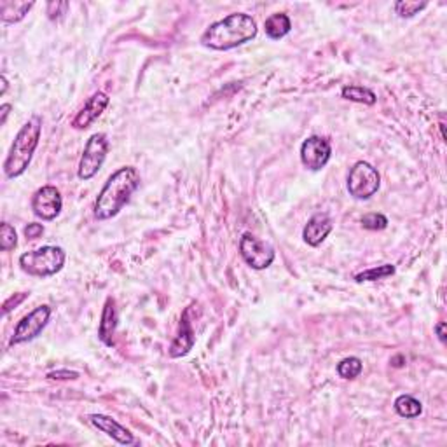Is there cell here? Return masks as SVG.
Instances as JSON below:
<instances>
[{
    "mask_svg": "<svg viewBox=\"0 0 447 447\" xmlns=\"http://www.w3.org/2000/svg\"><path fill=\"white\" fill-rule=\"evenodd\" d=\"M257 21L250 15L234 12L224 19L211 23L201 35L200 42L204 48L213 51H229L250 42L257 37Z\"/></svg>",
    "mask_w": 447,
    "mask_h": 447,
    "instance_id": "1",
    "label": "cell"
},
{
    "mask_svg": "<svg viewBox=\"0 0 447 447\" xmlns=\"http://www.w3.org/2000/svg\"><path fill=\"white\" fill-rule=\"evenodd\" d=\"M139 186L140 175L137 168L123 166L114 171L95 201V218L109 220L116 217L130 203L131 196L139 189Z\"/></svg>",
    "mask_w": 447,
    "mask_h": 447,
    "instance_id": "2",
    "label": "cell"
},
{
    "mask_svg": "<svg viewBox=\"0 0 447 447\" xmlns=\"http://www.w3.org/2000/svg\"><path fill=\"white\" fill-rule=\"evenodd\" d=\"M42 133V119L39 116H32L21 130L18 131L11 150L4 161V173L8 178H18L28 170L32 157L35 154Z\"/></svg>",
    "mask_w": 447,
    "mask_h": 447,
    "instance_id": "3",
    "label": "cell"
},
{
    "mask_svg": "<svg viewBox=\"0 0 447 447\" xmlns=\"http://www.w3.org/2000/svg\"><path fill=\"white\" fill-rule=\"evenodd\" d=\"M67 261V254L62 247L46 245L37 250L26 252L19 257V268L30 277L49 278L63 270Z\"/></svg>",
    "mask_w": 447,
    "mask_h": 447,
    "instance_id": "4",
    "label": "cell"
},
{
    "mask_svg": "<svg viewBox=\"0 0 447 447\" xmlns=\"http://www.w3.org/2000/svg\"><path fill=\"white\" fill-rule=\"evenodd\" d=\"M381 187V175L378 168L372 166L367 161H356L349 168L348 178H346V189L349 196L358 201H367L374 196Z\"/></svg>",
    "mask_w": 447,
    "mask_h": 447,
    "instance_id": "5",
    "label": "cell"
},
{
    "mask_svg": "<svg viewBox=\"0 0 447 447\" xmlns=\"http://www.w3.org/2000/svg\"><path fill=\"white\" fill-rule=\"evenodd\" d=\"M109 149L110 143L105 133H95V135L89 137V140L86 142V147L82 150V156H80L77 177L80 180H84V182L91 180L102 170L103 163L107 159V154H109Z\"/></svg>",
    "mask_w": 447,
    "mask_h": 447,
    "instance_id": "6",
    "label": "cell"
},
{
    "mask_svg": "<svg viewBox=\"0 0 447 447\" xmlns=\"http://www.w3.org/2000/svg\"><path fill=\"white\" fill-rule=\"evenodd\" d=\"M49 318H51V308H49L48 304L37 306L35 309H32L28 315H25V317L18 322L9 344L18 346L23 344V342L33 341V339H35L37 335H40V332L46 328V325L49 324Z\"/></svg>",
    "mask_w": 447,
    "mask_h": 447,
    "instance_id": "7",
    "label": "cell"
},
{
    "mask_svg": "<svg viewBox=\"0 0 447 447\" xmlns=\"http://www.w3.org/2000/svg\"><path fill=\"white\" fill-rule=\"evenodd\" d=\"M240 254L252 270H268L274 262V248L265 241L257 240L252 233H245L240 240Z\"/></svg>",
    "mask_w": 447,
    "mask_h": 447,
    "instance_id": "8",
    "label": "cell"
},
{
    "mask_svg": "<svg viewBox=\"0 0 447 447\" xmlns=\"http://www.w3.org/2000/svg\"><path fill=\"white\" fill-rule=\"evenodd\" d=\"M332 156V146L325 137L313 135L302 142L301 146V163L308 170L320 171L327 166Z\"/></svg>",
    "mask_w": 447,
    "mask_h": 447,
    "instance_id": "9",
    "label": "cell"
},
{
    "mask_svg": "<svg viewBox=\"0 0 447 447\" xmlns=\"http://www.w3.org/2000/svg\"><path fill=\"white\" fill-rule=\"evenodd\" d=\"M63 198L55 186H44L33 194L32 210L35 217L44 222H51L62 213Z\"/></svg>",
    "mask_w": 447,
    "mask_h": 447,
    "instance_id": "10",
    "label": "cell"
},
{
    "mask_svg": "<svg viewBox=\"0 0 447 447\" xmlns=\"http://www.w3.org/2000/svg\"><path fill=\"white\" fill-rule=\"evenodd\" d=\"M110 98L107 93L96 91L95 95H91L87 98V102L84 103L82 109L76 114V117L72 119V128L73 130H87L91 126L103 112L109 107Z\"/></svg>",
    "mask_w": 447,
    "mask_h": 447,
    "instance_id": "11",
    "label": "cell"
},
{
    "mask_svg": "<svg viewBox=\"0 0 447 447\" xmlns=\"http://www.w3.org/2000/svg\"><path fill=\"white\" fill-rule=\"evenodd\" d=\"M189 315H191V308H187L186 311H184L182 318H180L177 335H175V339L171 341V346H170L171 358H182V356L189 355L194 342H196V335H194V328H193V324H191Z\"/></svg>",
    "mask_w": 447,
    "mask_h": 447,
    "instance_id": "12",
    "label": "cell"
},
{
    "mask_svg": "<svg viewBox=\"0 0 447 447\" xmlns=\"http://www.w3.org/2000/svg\"><path fill=\"white\" fill-rule=\"evenodd\" d=\"M87 419H89V423H91L96 430H100L102 433L109 435L110 439L116 440V442L121 444V446H131V444H135V437H133V433H131L128 428H124L119 421L110 418V416L89 414L87 416Z\"/></svg>",
    "mask_w": 447,
    "mask_h": 447,
    "instance_id": "13",
    "label": "cell"
},
{
    "mask_svg": "<svg viewBox=\"0 0 447 447\" xmlns=\"http://www.w3.org/2000/svg\"><path fill=\"white\" fill-rule=\"evenodd\" d=\"M334 229L332 218L327 213H315L302 229V238L309 247H320Z\"/></svg>",
    "mask_w": 447,
    "mask_h": 447,
    "instance_id": "14",
    "label": "cell"
},
{
    "mask_svg": "<svg viewBox=\"0 0 447 447\" xmlns=\"http://www.w3.org/2000/svg\"><path fill=\"white\" fill-rule=\"evenodd\" d=\"M117 308L116 301L112 297H107L105 306H103L102 313V320H100L98 325V339L105 346H114V335H116L117 328Z\"/></svg>",
    "mask_w": 447,
    "mask_h": 447,
    "instance_id": "15",
    "label": "cell"
},
{
    "mask_svg": "<svg viewBox=\"0 0 447 447\" xmlns=\"http://www.w3.org/2000/svg\"><path fill=\"white\" fill-rule=\"evenodd\" d=\"M35 6V2H12V0H2L0 2V18L8 25H15L19 23L30 9Z\"/></svg>",
    "mask_w": 447,
    "mask_h": 447,
    "instance_id": "16",
    "label": "cell"
},
{
    "mask_svg": "<svg viewBox=\"0 0 447 447\" xmlns=\"http://www.w3.org/2000/svg\"><path fill=\"white\" fill-rule=\"evenodd\" d=\"M265 35L273 40L283 39L285 35H288L292 30V21L285 12H274L270 18L264 21Z\"/></svg>",
    "mask_w": 447,
    "mask_h": 447,
    "instance_id": "17",
    "label": "cell"
},
{
    "mask_svg": "<svg viewBox=\"0 0 447 447\" xmlns=\"http://www.w3.org/2000/svg\"><path fill=\"white\" fill-rule=\"evenodd\" d=\"M341 96L344 100H349V102L355 103H362V105H376L378 102V96L372 89L365 86H358V84H348L341 89Z\"/></svg>",
    "mask_w": 447,
    "mask_h": 447,
    "instance_id": "18",
    "label": "cell"
},
{
    "mask_svg": "<svg viewBox=\"0 0 447 447\" xmlns=\"http://www.w3.org/2000/svg\"><path fill=\"white\" fill-rule=\"evenodd\" d=\"M393 407H395L396 414H398L400 418H405V419L419 418L423 412L421 402H419L418 398H414L412 395H405V393L404 395L396 396Z\"/></svg>",
    "mask_w": 447,
    "mask_h": 447,
    "instance_id": "19",
    "label": "cell"
},
{
    "mask_svg": "<svg viewBox=\"0 0 447 447\" xmlns=\"http://www.w3.org/2000/svg\"><path fill=\"white\" fill-rule=\"evenodd\" d=\"M364 371V364L358 356H346L338 364V374L342 379H356Z\"/></svg>",
    "mask_w": 447,
    "mask_h": 447,
    "instance_id": "20",
    "label": "cell"
},
{
    "mask_svg": "<svg viewBox=\"0 0 447 447\" xmlns=\"http://www.w3.org/2000/svg\"><path fill=\"white\" fill-rule=\"evenodd\" d=\"M395 271L396 270L393 264H383L378 265V268H371V270L362 271V273H356L355 280L358 281V283H362V281H378L383 280V278L393 277Z\"/></svg>",
    "mask_w": 447,
    "mask_h": 447,
    "instance_id": "21",
    "label": "cell"
},
{
    "mask_svg": "<svg viewBox=\"0 0 447 447\" xmlns=\"http://www.w3.org/2000/svg\"><path fill=\"white\" fill-rule=\"evenodd\" d=\"M428 8V2H419V0H398L395 2V12L400 18H414L416 15Z\"/></svg>",
    "mask_w": 447,
    "mask_h": 447,
    "instance_id": "22",
    "label": "cell"
},
{
    "mask_svg": "<svg viewBox=\"0 0 447 447\" xmlns=\"http://www.w3.org/2000/svg\"><path fill=\"white\" fill-rule=\"evenodd\" d=\"M16 245H18L16 229L9 222H2V226H0V248H2V252L15 250Z\"/></svg>",
    "mask_w": 447,
    "mask_h": 447,
    "instance_id": "23",
    "label": "cell"
},
{
    "mask_svg": "<svg viewBox=\"0 0 447 447\" xmlns=\"http://www.w3.org/2000/svg\"><path fill=\"white\" fill-rule=\"evenodd\" d=\"M360 224L367 231H383L388 227V218L383 213H365Z\"/></svg>",
    "mask_w": 447,
    "mask_h": 447,
    "instance_id": "24",
    "label": "cell"
},
{
    "mask_svg": "<svg viewBox=\"0 0 447 447\" xmlns=\"http://www.w3.org/2000/svg\"><path fill=\"white\" fill-rule=\"evenodd\" d=\"M70 8L69 2H60V0H53V2H48L46 6V12H48V18L56 21V19L62 18L63 15H67V9Z\"/></svg>",
    "mask_w": 447,
    "mask_h": 447,
    "instance_id": "25",
    "label": "cell"
},
{
    "mask_svg": "<svg viewBox=\"0 0 447 447\" xmlns=\"http://www.w3.org/2000/svg\"><path fill=\"white\" fill-rule=\"evenodd\" d=\"M46 378L51 379V381H76V379H79V372L70 371V369H58V371L48 372Z\"/></svg>",
    "mask_w": 447,
    "mask_h": 447,
    "instance_id": "26",
    "label": "cell"
},
{
    "mask_svg": "<svg viewBox=\"0 0 447 447\" xmlns=\"http://www.w3.org/2000/svg\"><path fill=\"white\" fill-rule=\"evenodd\" d=\"M28 292H19V294H15V295H11V297L8 299V301L4 302V304H2V315H9V313L12 311V309L15 308H18L19 304H21L23 301H26V299H28Z\"/></svg>",
    "mask_w": 447,
    "mask_h": 447,
    "instance_id": "27",
    "label": "cell"
},
{
    "mask_svg": "<svg viewBox=\"0 0 447 447\" xmlns=\"http://www.w3.org/2000/svg\"><path fill=\"white\" fill-rule=\"evenodd\" d=\"M42 234H44L42 224H37V222H33V224H28V226L25 227L26 240H37V238H40Z\"/></svg>",
    "mask_w": 447,
    "mask_h": 447,
    "instance_id": "28",
    "label": "cell"
},
{
    "mask_svg": "<svg viewBox=\"0 0 447 447\" xmlns=\"http://www.w3.org/2000/svg\"><path fill=\"white\" fill-rule=\"evenodd\" d=\"M433 331H435V334H437V338H439V341L440 342H446L447 341V338H446V322H439V324L435 325V327H433Z\"/></svg>",
    "mask_w": 447,
    "mask_h": 447,
    "instance_id": "29",
    "label": "cell"
},
{
    "mask_svg": "<svg viewBox=\"0 0 447 447\" xmlns=\"http://www.w3.org/2000/svg\"><path fill=\"white\" fill-rule=\"evenodd\" d=\"M12 105L11 103H4V105L0 107V126H4L6 121H8V116L9 112H11Z\"/></svg>",
    "mask_w": 447,
    "mask_h": 447,
    "instance_id": "30",
    "label": "cell"
},
{
    "mask_svg": "<svg viewBox=\"0 0 447 447\" xmlns=\"http://www.w3.org/2000/svg\"><path fill=\"white\" fill-rule=\"evenodd\" d=\"M0 82H2V89H0V96H4L6 91H8V79H6V76L0 77Z\"/></svg>",
    "mask_w": 447,
    "mask_h": 447,
    "instance_id": "31",
    "label": "cell"
}]
</instances>
